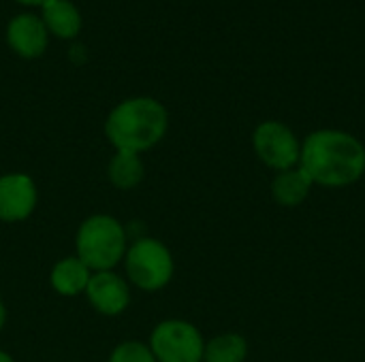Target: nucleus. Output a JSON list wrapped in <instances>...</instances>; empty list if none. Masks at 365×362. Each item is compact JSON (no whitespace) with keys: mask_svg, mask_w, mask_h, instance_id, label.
I'll return each mask as SVG.
<instances>
[{"mask_svg":"<svg viewBox=\"0 0 365 362\" xmlns=\"http://www.w3.org/2000/svg\"><path fill=\"white\" fill-rule=\"evenodd\" d=\"M128 280L143 292H158L171 280L175 271L169 247L158 239H137L124 256Z\"/></svg>","mask_w":365,"mask_h":362,"instance_id":"20e7f679","label":"nucleus"},{"mask_svg":"<svg viewBox=\"0 0 365 362\" xmlns=\"http://www.w3.org/2000/svg\"><path fill=\"white\" fill-rule=\"evenodd\" d=\"M248 341L240 333H222L205 341L203 362H246Z\"/></svg>","mask_w":365,"mask_h":362,"instance_id":"4468645a","label":"nucleus"},{"mask_svg":"<svg viewBox=\"0 0 365 362\" xmlns=\"http://www.w3.org/2000/svg\"><path fill=\"white\" fill-rule=\"evenodd\" d=\"M4 322H6V309H4V303L0 301V331L4 329Z\"/></svg>","mask_w":365,"mask_h":362,"instance_id":"f3484780","label":"nucleus"},{"mask_svg":"<svg viewBox=\"0 0 365 362\" xmlns=\"http://www.w3.org/2000/svg\"><path fill=\"white\" fill-rule=\"evenodd\" d=\"M86 297L90 305L103 316H120L130 303V290L126 282L113 271L92 273L86 288Z\"/></svg>","mask_w":365,"mask_h":362,"instance_id":"1a4fd4ad","label":"nucleus"},{"mask_svg":"<svg viewBox=\"0 0 365 362\" xmlns=\"http://www.w3.org/2000/svg\"><path fill=\"white\" fill-rule=\"evenodd\" d=\"M6 43L13 53L26 60L41 58L49 45V32L34 13H17L6 23Z\"/></svg>","mask_w":365,"mask_h":362,"instance_id":"6e6552de","label":"nucleus"},{"mask_svg":"<svg viewBox=\"0 0 365 362\" xmlns=\"http://www.w3.org/2000/svg\"><path fill=\"white\" fill-rule=\"evenodd\" d=\"M90 277H92V271L77 256H71V258H62L60 262L53 265L49 282L58 294L77 297V294L86 292Z\"/></svg>","mask_w":365,"mask_h":362,"instance_id":"f8f14e48","label":"nucleus"},{"mask_svg":"<svg viewBox=\"0 0 365 362\" xmlns=\"http://www.w3.org/2000/svg\"><path fill=\"white\" fill-rule=\"evenodd\" d=\"M252 149L257 158L276 173L299 166L302 141L295 130L280 119H265L255 128Z\"/></svg>","mask_w":365,"mask_h":362,"instance_id":"423d86ee","label":"nucleus"},{"mask_svg":"<svg viewBox=\"0 0 365 362\" xmlns=\"http://www.w3.org/2000/svg\"><path fill=\"white\" fill-rule=\"evenodd\" d=\"M15 2H19V4H24V6H43L45 2H49V0H15Z\"/></svg>","mask_w":365,"mask_h":362,"instance_id":"dca6fc26","label":"nucleus"},{"mask_svg":"<svg viewBox=\"0 0 365 362\" xmlns=\"http://www.w3.org/2000/svg\"><path fill=\"white\" fill-rule=\"evenodd\" d=\"M75 247L77 258L92 273L111 271L126 256V230L111 215H90L77 230Z\"/></svg>","mask_w":365,"mask_h":362,"instance_id":"7ed1b4c3","label":"nucleus"},{"mask_svg":"<svg viewBox=\"0 0 365 362\" xmlns=\"http://www.w3.org/2000/svg\"><path fill=\"white\" fill-rule=\"evenodd\" d=\"M0 362H15V361H13L6 352H2V350H0Z\"/></svg>","mask_w":365,"mask_h":362,"instance_id":"a211bd4d","label":"nucleus"},{"mask_svg":"<svg viewBox=\"0 0 365 362\" xmlns=\"http://www.w3.org/2000/svg\"><path fill=\"white\" fill-rule=\"evenodd\" d=\"M167 130L169 111L152 96L126 98L105 119V134L115 151H148L165 139Z\"/></svg>","mask_w":365,"mask_h":362,"instance_id":"f03ea898","label":"nucleus"},{"mask_svg":"<svg viewBox=\"0 0 365 362\" xmlns=\"http://www.w3.org/2000/svg\"><path fill=\"white\" fill-rule=\"evenodd\" d=\"M36 183L24 173L0 177V222H21L36 207Z\"/></svg>","mask_w":365,"mask_h":362,"instance_id":"0eeeda50","label":"nucleus"},{"mask_svg":"<svg viewBox=\"0 0 365 362\" xmlns=\"http://www.w3.org/2000/svg\"><path fill=\"white\" fill-rule=\"evenodd\" d=\"M38 17L43 19L49 36L64 38V41L75 38L83 28L81 11L71 0H49V2H45L41 6Z\"/></svg>","mask_w":365,"mask_h":362,"instance_id":"9b49d317","label":"nucleus"},{"mask_svg":"<svg viewBox=\"0 0 365 362\" xmlns=\"http://www.w3.org/2000/svg\"><path fill=\"white\" fill-rule=\"evenodd\" d=\"M312 188L314 183L308 177V173L302 166H293V169L276 173L272 181V198L278 207L295 209L308 201Z\"/></svg>","mask_w":365,"mask_h":362,"instance_id":"9d476101","label":"nucleus"},{"mask_svg":"<svg viewBox=\"0 0 365 362\" xmlns=\"http://www.w3.org/2000/svg\"><path fill=\"white\" fill-rule=\"evenodd\" d=\"M107 175H109V181L118 190H133L141 183V179L145 175V166H143V160L139 158V154L115 151V156L109 162Z\"/></svg>","mask_w":365,"mask_h":362,"instance_id":"ddd939ff","label":"nucleus"},{"mask_svg":"<svg viewBox=\"0 0 365 362\" xmlns=\"http://www.w3.org/2000/svg\"><path fill=\"white\" fill-rule=\"evenodd\" d=\"M109 362H158L154 358L150 346L141 344V341H124L120 344L111 356Z\"/></svg>","mask_w":365,"mask_h":362,"instance_id":"2eb2a0df","label":"nucleus"},{"mask_svg":"<svg viewBox=\"0 0 365 362\" xmlns=\"http://www.w3.org/2000/svg\"><path fill=\"white\" fill-rule=\"evenodd\" d=\"M299 166L314 186L346 188L365 175V145L346 130L321 128L302 141Z\"/></svg>","mask_w":365,"mask_h":362,"instance_id":"f257e3e1","label":"nucleus"},{"mask_svg":"<svg viewBox=\"0 0 365 362\" xmlns=\"http://www.w3.org/2000/svg\"><path fill=\"white\" fill-rule=\"evenodd\" d=\"M150 350L158 362H203L205 339L186 320H165L150 335Z\"/></svg>","mask_w":365,"mask_h":362,"instance_id":"39448f33","label":"nucleus"}]
</instances>
